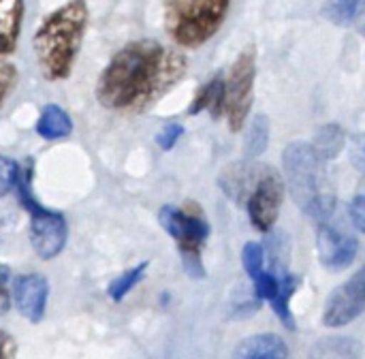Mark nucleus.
Listing matches in <instances>:
<instances>
[{"label": "nucleus", "mask_w": 365, "mask_h": 359, "mask_svg": "<svg viewBox=\"0 0 365 359\" xmlns=\"http://www.w3.org/2000/svg\"><path fill=\"white\" fill-rule=\"evenodd\" d=\"M186 56L158 41L124 45L96 81V98L118 113H143L156 105L186 73Z\"/></svg>", "instance_id": "obj_1"}, {"label": "nucleus", "mask_w": 365, "mask_h": 359, "mask_svg": "<svg viewBox=\"0 0 365 359\" xmlns=\"http://www.w3.org/2000/svg\"><path fill=\"white\" fill-rule=\"evenodd\" d=\"M88 24L90 9L86 0H68L45 15L32 36V49L43 79L64 81L71 77Z\"/></svg>", "instance_id": "obj_2"}, {"label": "nucleus", "mask_w": 365, "mask_h": 359, "mask_svg": "<svg viewBox=\"0 0 365 359\" xmlns=\"http://www.w3.org/2000/svg\"><path fill=\"white\" fill-rule=\"evenodd\" d=\"M325 163L319 152L306 141H293L284 148L282 167L287 176V186L299 210L325 223L336 210V193L329 182Z\"/></svg>", "instance_id": "obj_3"}, {"label": "nucleus", "mask_w": 365, "mask_h": 359, "mask_svg": "<svg viewBox=\"0 0 365 359\" xmlns=\"http://www.w3.org/2000/svg\"><path fill=\"white\" fill-rule=\"evenodd\" d=\"M231 9V0H167L165 30L184 49H197L218 34Z\"/></svg>", "instance_id": "obj_4"}, {"label": "nucleus", "mask_w": 365, "mask_h": 359, "mask_svg": "<svg viewBox=\"0 0 365 359\" xmlns=\"http://www.w3.org/2000/svg\"><path fill=\"white\" fill-rule=\"evenodd\" d=\"M15 191H17L21 208L30 216V244H32V251L43 261L56 259L66 246L68 225H66V218L60 212L45 208L34 197V193H32V163H26L21 167Z\"/></svg>", "instance_id": "obj_5"}, {"label": "nucleus", "mask_w": 365, "mask_h": 359, "mask_svg": "<svg viewBox=\"0 0 365 359\" xmlns=\"http://www.w3.org/2000/svg\"><path fill=\"white\" fill-rule=\"evenodd\" d=\"M158 221L163 229L175 240L182 266L190 278H205V268L201 259V248L207 242L212 227L199 208H178L163 206L158 212Z\"/></svg>", "instance_id": "obj_6"}, {"label": "nucleus", "mask_w": 365, "mask_h": 359, "mask_svg": "<svg viewBox=\"0 0 365 359\" xmlns=\"http://www.w3.org/2000/svg\"><path fill=\"white\" fill-rule=\"evenodd\" d=\"M255 81H257V49L246 47L231 64L227 77H222L225 84L222 116L227 118L229 128L233 133L244 128L246 118L252 109Z\"/></svg>", "instance_id": "obj_7"}, {"label": "nucleus", "mask_w": 365, "mask_h": 359, "mask_svg": "<svg viewBox=\"0 0 365 359\" xmlns=\"http://www.w3.org/2000/svg\"><path fill=\"white\" fill-rule=\"evenodd\" d=\"M282 201H284L282 178L274 169L259 171L248 195H246V199H244L252 227L261 233H267L278 221Z\"/></svg>", "instance_id": "obj_8"}, {"label": "nucleus", "mask_w": 365, "mask_h": 359, "mask_svg": "<svg viewBox=\"0 0 365 359\" xmlns=\"http://www.w3.org/2000/svg\"><path fill=\"white\" fill-rule=\"evenodd\" d=\"M365 310V270H359L351 280L340 285L325 304L323 325L344 328L359 319Z\"/></svg>", "instance_id": "obj_9"}, {"label": "nucleus", "mask_w": 365, "mask_h": 359, "mask_svg": "<svg viewBox=\"0 0 365 359\" xmlns=\"http://www.w3.org/2000/svg\"><path fill=\"white\" fill-rule=\"evenodd\" d=\"M317 248L323 268L331 272H342L355 263L359 253V240L349 233H342L336 227L321 223L317 231Z\"/></svg>", "instance_id": "obj_10"}, {"label": "nucleus", "mask_w": 365, "mask_h": 359, "mask_svg": "<svg viewBox=\"0 0 365 359\" xmlns=\"http://www.w3.org/2000/svg\"><path fill=\"white\" fill-rule=\"evenodd\" d=\"M49 298V283L41 274H21L13 280V300L21 317L41 323Z\"/></svg>", "instance_id": "obj_11"}, {"label": "nucleus", "mask_w": 365, "mask_h": 359, "mask_svg": "<svg viewBox=\"0 0 365 359\" xmlns=\"http://www.w3.org/2000/svg\"><path fill=\"white\" fill-rule=\"evenodd\" d=\"M24 21V0H0V56L15 51Z\"/></svg>", "instance_id": "obj_12"}, {"label": "nucleus", "mask_w": 365, "mask_h": 359, "mask_svg": "<svg viewBox=\"0 0 365 359\" xmlns=\"http://www.w3.org/2000/svg\"><path fill=\"white\" fill-rule=\"evenodd\" d=\"M233 359H289V347L276 334H257L237 347Z\"/></svg>", "instance_id": "obj_13"}, {"label": "nucleus", "mask_w": 365, "mask_h": 359, "mask_svg": "<svg viewBox=\"0 0 365 359\" xmlns=\"http://www.w3.org/2000/svg\"><path fill=\"white\" fill-rule=\"evenodd\" d=\"M73 133V120L60 105H45L36 120V135L47 141L66 139Z\"/></svg>", "instance_id": "obj_14"}, {"label": "nucleus", "mask_w": 365, "mask_h": 359, "mask_svg": "<svg viewBox=\"0 0 365 359\" xmlns=\"http://www.w3.org/2000/svg\"><path fill=\"white\" fill-rule=\"evenodd\" d=\"M299 276L295 274H289L284 272L280 278H278V291L276 295L272 298V310L276 313V317L280 319V323L287 328V330H295V319H293V313H291V298L297 293L299 289Z\"/></svg>", "instance_id": "obj_15"}, {"label": "nucleus", "mask_w": 365, "mask_h": 359, "mask_svg": "<svg viewBox=\"0 0 365 359\" xmlns=\"http://www.w3.org/2000/svg\"><path fill=\"white\" fill-rule=\"evenodd\" d=\"M222 103H225V84H222V77H214L199 88V92L195 94V98L188 107V116L210 111L212 118H220Z\"/></svg>", "instance_id": "obj_16"}, {"label": "nucleus", "mask_w": 365, "mask_h": 359, "mask_svg": "<svg viewBox=\"0 0 365 359\" xmlns=\"http://www.w3.org/2000/svg\"><path fill=\"white\" fill-rule=\"evenodd\" d=\"M344 141H346V137H344V131L340 128V124H325L314 135L312 148L319 152V156L323 161H331V158H336L342 152Z\"/></svg>", "instance_id": "obj_17"}, {"label": "nucleus", "mask_w": 365, "mask_h": 359, "mask_svg": "<svg viewBox=\"0 0 365 359\" xmlns=\"http://www.w3.org/2000/svg\"><path fill=\"white\" fill-rule=\"evenodd\" d=\"M269 146V118L267 116H257L248 131H246V143H244V154L255 161L259 158Z\"/></svg>", "instance_id": "obj_18"}, {"label": "nucleus", "mask_w": 365, "mask_h": 359, "mask_svg": "<svg viewBox=\"0 0 365 359\" xmlns=\"http://www.w3.org/2000/svg\"><path fill=\"white\" fill-rule=\"evenodd\" d=\"M312 359H359V347L353 338H323L312 349Z\"/></svg>", "instance_id": "obj_19"}, {"label": "nucleus", "mask_w": 365, "mask_h": 359, "mask_svg": "<svg viewBox=\"0 0 365 359\" xmlns=\"http://www.w3.org/2000/svg\"><path fill=\"white\" fill-rule=\"evenodd\" d=\"M145 272H148V261H143V263H139V266H135V268H130V270H126V272H122L115 280H111L109 283V287H107V295L113 300V302H122L141 280H143V276H145Z\"/></svg>", "instance_id": "obj_20"}, {"label": "nucleus", "mask_w": 365, "mask_h": 359, "mask_svg": "<svg viewBox=\"0 0 365 359\" xmlns=\"http://www.w3.org/2000/svg\"><path fill=\"white\" fill-rule=\"evenodd\" d=\"M361 11H364V0H331L325 4L323 15L338 26H349L359 19Z\"/></svg>", "instance_id": "obj_21"}, {"label": "nucleus", "mask_w": 365, "mask_h": 359, "mask_svg": "<svg viewBox=\"0 0 365 359\" xmlns=\"http://www.w3.org/2000/svg\"><path fill=\"white\" fill-rule=\"evenodd\" d=\"M242 266L250 278L259 276L265 270V251L259 242H248L242 248Z\"/></svg>", "instance_id": "obj_22"}, {"label": "nucleus", "mask_w": 365, "mask_h": 359, "mask_svg": "<svg viewBox=\"0 0 365 359\" xmlns=\"http://www.w3.org/2000/svg\"><path fill=\"white\" fill-rule=\"evenodd\" d=\"M19 171H21V165L17 161L0 154V197H4L11 191H15Z\"/></svg>", "instance_id": "obj_23"}, {"label": "nucleus", "mask_w": 365, "mask_h": 359, "mask_svg": "<svg viewBox=\"0 0 365 359\" xmlns=\"http://www.w3.org/2000/svg\"><path fill=\"white\" fill-rule=\"evenodd\" d=\"M255 283V298L257 302H272V298L278 291V276L274 272H261L259 276L252 278Z\"/></svg>", "instance_id": "obj_24"}, {"label": "nucleus", "mask_w": 365, "mask_h": 359, "mask_svg": "<svg viewBox=\"0 0 365 359\" xmlns=\"http://www.w3.org/2000/svg\"><path fill=\"white\" fill-rule=\"evenodd\" d=\"M15 86H17V66L6 56H0V105L11 96Z\"/></svg>", "instance_id": "obj_25"}, {"label": "nucleus", "mask_w": 365, "mask_h": 359, "mask_svg": "<svg viewBox=\"0 0 365 359\" xmlns=\"http://www.w3.org/2000/svg\"><path fill=\"white\" fill-rule=\"evenodd\" d=\"M184 135V126L182 124H167L158 135H156V146L165 152L173 150L175 143L180 141V137Z\"/></svg>", "instance_id": "obj_26"}, {"label": "nucleus", "mask_w": 365, "mask_h": 359, "mask_svg": "<svg viewBox=\"0 0 365 359\" xmlns=\"http://www.w3.org/2000/svg\"><path fill=\"white\" fill-rule=\"evenodd\" d=\"M349 216L355 225L357 231H365V197L355 195L353 201L349 203Z\"/></svg>", "instance_id": "obj_27"}, {"label": "nucleus", "mask_w": 365, "mask_h": 359, "mask_svg": "<svg viewBox=\"0 0 365 359\" xmlns=\"http://www.w3.org/2000/svg\"><path fill=\"white\" fill-rule=\"evenodd\" d=\"M6 280H9V270L0 266V315L9 310V291H6Z\"/></svg>", "instance_id": "obj_28"}, {"label": "nucleus", "mask_w": 365, "mask_h": 359, "mask_svg": "<svg viewBox=\"0 0 365 359\" xmlns=\"http://www.w3.org/2000/svg\"><path fill=\"white\" fill-rule=\"evenodd\" d=\"M15 351H17L15 340L0 330V359H15Z\"/></svg>", "instance_id": "obj_29"}]
</instances>
